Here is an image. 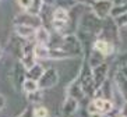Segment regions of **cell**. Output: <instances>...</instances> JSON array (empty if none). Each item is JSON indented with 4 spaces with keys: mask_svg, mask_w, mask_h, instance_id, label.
Segmentation results:
<instances>
[{
    "mask_svg": "<svg viewBox=\"0 0 127 117\" xmlns=\"http://www.w3.org/2000/svg\"><path fill=\"white\" fill-rule=\"evenodd\" d=\"M98 38H103L108 41L113 42L115 45H119L120 42V26L117 25L116 20L113 17L102 20V29L101 34L98 35Z\"/></svg>",
    "mask_w": 127,
    "mask_h": 117,
    "instance_id": "cell-1",
    "label": "cell"
},
{
    "mask_svg": "<svg viewBox=\"0 0 127 117\" xmlns=\"http://www.w3.org/2000/svg\"><path fill=\"white\" fill-rule=\"evenodd\" d=\"M60 47L63 50H66L67 53H70L71 57H80L84 56V49H82V45L80 42L78 36L75 34H67L60 36Z\"/></svg>",
    "mask_w": 127,
    "mask_h": 117,
    "instance_id": "cell-2",
    "label": "cell"
},
{
    "mask_svg": "<svg viewBox=\"0 0 127 117\" xmlns=\"http://www.w3.org/2000/svg\"><path fill=\"white\" fill-rule=\"evenodd\" d=\"M115 109V103L110 99L106 98H99V96H95V98L91 99V102L87 106V110L90 113H101V114H110L112 110Z\"/></svg>",
    "mask_w": 127,
    "mask_h": 117,
    "instance_id": "cell-3",
    "label": "cell"
},
{
    "mask_svg": "<svg viewBox=\"0 0 127 117\" xmlns=\"http://www.w3.org/2000/svg\"><path fill=\"white\" fill-rule=\"evenodd\" d=\"M10 78H11V84L15 91L23 92V84L27 79V68L21 63V60H15L11 71H10Z\"/></svg>",
    "mask_w": 127,
    "mask_h": 117,
    "instance_id": "cell-4",
    "label": "cell"
},
{
    "mask_svg": "<svg viewBox=\"0 0 127 117\" xmlns=\"http://www.w3.org/2000/svg\"><path fill=\"white\" fill-rule=\"evenodd\" d=\"M60 81V75L59 71H57L55 67H49L45 70L43 75L41 77V79L38 81V85L42 91H48V89H52L59 84Z\"/></svg>",
    "mask_w": 127,
    "mask_h": 117,
    "instance_id": "cell-5",
    "label": "cell"
},
{
    "mask_svg": "<svg viewBox=\"0 0 127 117\" xmlns=\"http://www.w3.org/2000/svg\"><path fill=\"white\" fill-rule=\"evenodd\" d=\"M113 6H115V3L112 0H95V1H92L90 4V8L98 18L105 20L108 17H110Z\"/></svg>",
    "mask_w": 127,
    "mask_h": 117,
    "instance_id": "cell-6",
    "label": "cell"
},
{
    "mask_svg": "<svg viewBox=\"0 0 127 117\" xmlns=\"http://www.w3.org/2000/svg\"><path fill=\"white\" fill-rule=\"evenodd\" d=\"M113 84L127 102V66L116 67L115 75H113Z\"/></svg>",
    "mask_w": 127,
    "mask_h": 117,
    "instance_id": "cell-7",
    "label": "cell"
},
{
    "mask_svg": "<svg viewBox=\"0 0 127 117\" xmlns=\"http://www.w3.org/2000/svg\"><path fill=\"white\" fill-rule=\"evenodd\" d=\"M35 45H36V42H35V39H32V41H25V43L23 46V53H21L20 60L25 66L27 70L38 63L36 56H35Z\"/></svg>",
    "mask_w": 127,
    "mask_h": 117,
    "instance_id": "cell-8",
    "label": "cell"
},
{
    "mask_svg": "<svg viewBox=\"0 0 127 117\" xmlns=\"http://www.w3.org/2000/svg\"><path fill=\"white\" fill-rule=\"evenodd\" d=\"M109 72H110V66L106 61L92 68V78H94V82H95L96 89L101 88L102 84L109 78Z\"/></svg>",
    "mask_w": 127,
    "mask_h": 117,
    "instance_id": "cell-9",
    "label": "cell"
},
{
    "mask_svg": "<svg viewBox=\"0 0 127 117\" xmlns=\"http://www.w3.org/2000/svg\"><path fill=\"white\" fill-rule=\"evenodd\" d=\"M94 50H96V52L102 53L103 56L109 57L115 54L116 52V45L113 42L108 41V39H103V38H96L95 42H94V46H92Z\"/></svg>",
    "mask_w": 127,
    "mask_h": 117,
    "instance_id": "cell-10",
    "label": "cell"
},
{
    "mask_svg": "<svg viewBox=\"0 0 127 117\" xmlns=\"http://www.w3.org/2000/svg\"><path fill=\"white\" fill-rule=\"evenodd\" d=\"M80 100H77L73 96H67L63 100V105H62V113H63L64 117H73L74 114L78 113L80 110Z\"/></svg>",
    "mask_w": 127,
    "mask_h": 117,
    "instance_id": "cell-11",
    "label": "cell"
},
{
    "mask_svg": "<svg viewBox=\"0 0 127 117\" xmlns=\"http://www.w3.org/2000/svg\"><path fill=\"white\" fill-rule=\"evenodd\" d=\"M14 24H25V25H31V26L38 28V26L42 25V21L39 18V15H34L28 11H21L20 14L15 15Z\"/></svg>",
    "mask_w": 127,
    "mask_h": 117,
    "instance_id": "cell-12",
    "label": "cell"
},
{
    "mask_svg": "<svg viewBox=\"0 0 127 117\" xmlns=\"http://www.w3.org/2000/svg\"><path fill=\"white\" fill-rule=\"evenodd\" d=\"M13 29H14V34L17 36H20L21 39H24V41H32V39H35V31H36L35 26L25 25V24H14Z\"/></svg>",
    "mask_w": 127,
    "mask_h": 117,
    "instance_id": "cell-13",
    "label": "cell"
},
{
    "mask_svg": "<svg viewBox=\"0 0 127 117\" xmlns=\"http://www.w3.org/2000/svg\"><path fill=\"white\" fill-rule=\"evenodd\" d=\"M66 95H67V96H73V98H75L77 100H80V102H81L84 98H87L84 91H82L81 84H80V79L77 78V77L71 79L70 84L67 85V88H66Z\"/></svg>",
    "mask_w": 127,
    "mask_h": 117,
    "instance_id": "cell-14",
    "label": "cell"
},
{
    "mask_svg": "<svg viewBox=\"0 0 127 117\" xmlns=\"http://www.w3.org/2000/svg\"><path fill=\"white\" fill-rule=\"evenodd\" d=\"M35 42L39 43V45H50L52 42V34H50V29L48 26H38L36 31H35Z\"/></svg>",
    "mask_w": 127,
    "mask_h": 117,
    "instance_id": "cell-15",
    "label": "cell"
},
{
    "mask_svg": "<svg viewBox=\"0 0 127 117\" xmlns=\"http://www.w3.org/2000/svg\"><path fill=\"white\" fill-rule=\"evenodd\" d=\"M46 68L41 64V63H36L35 66H32L31 68L27 70V78H31V79H35V81H39L41 77L43 75Z\"/></svg>",
    "mask_w": 127,
    "mask_h": 117,
    "instance_id": "cell-16",
    "label": "cell"
},
{
    "mask_svg": "<svg viewBox=\"0 0 127 117\" xmlns=\"http://www.w3.org/2000/svg\"><path fill=\"white\" fill-rule=\"evenodd\" d=\"M85 60H88V63H90V66L91 67H96V66H99V64H102V63H105L106 61V56H103L102 53H99V52H96V50H91V53H90V56L87 57Z\"/></svg>",
    "mask_w": 127,
    "mask_h": 117,
    "instance_id": "cell-17",
    "label": "cell"
},
{
    "mask_svg": "<svg viewBox=\"0 0 127 117\" xmlns=\"http://www.w3.org/2000/svg\"><path fill=\"white\" fill-rule=\"evenodd\" d=\"M35 56L39 60H49L50 59V46L49 45H35Z\"/></svg>",
    "mask_w": 127,
    "mask_h": 117,
    "instance_id": "cell-18",
    "label": "cell"
},
{
    "mask_svg": "<svg viewBox=\"0 0 127 117\" xmlns=\"http://www.w3.org/2000/svg\"><path fill=\"white\" fill-rule=\"evenodd\" d=\"M43 92L42 89H38V91L35 92H30V94H25V98L30 103H32V105H41L42 99H43Z\"/></svg>",
    "mask_w": 127,
    "mask_h": 117,
    "instance_id": "cell-19",
    "label": "cell"
},
{
    "mask_svg": "<svg viewBox=\"0 0 127 117\" xmlns=\"http://www.w3.org/2000/svg\"><path fill=\"white\" fill-rule=\"evenodd\" d=\"M38 89H41L39 85H38V81L35 79H31V78H27L23 84V92L25 94H30V92H35Z\"/></svg>",
    "mask_w": 127,
    "mask_h": 117,
    "instance_id": "cell-20",
    "label": "cell"
},
{
    "mask_svg": "<svg viewBox=\"0 0 127 117\" xmlns=\"http://www.w3.org/2000/svg\"><path fill=\"white\" fill-rule=\"evenodd\" d=\"M32 114L34 117H50V112L43 105H34L32 106Z\"/></svg>",
    "mask_w": 127,
    "mask_h": 117,
    "instance_id": "cell-21",
    "label": "cell"
},
{
    "mask_svg": "<svg viewBox=\"0 0 127 117\" xmlns=\"http://www.w3.org/2000/svg\"><path fill=\"white\" fill-rule=\"evenodd\" d=\"M126 13H127V1H123V3H119V4H115V6H113L110 17L117 18V17L126 14Z\"/></svg>",
    "mask_w": 127,
    "mask_h": 117,
    "instance_id": "cell-22",
    "label": "cell"
},
{
    "mask_svg": "<svg viewBox=\"0 0 127 117\" xmlns=\"http://www.w3.org/2000/svg\"><path fill=\"white\" fill-rule=\"evenodd\" d=\"M32 3H34V0H17V4L23 11H28L32 6Z\"/></svg>",
    "mask_w": 127,
    "mask_h": 117,
    "instance_id": "cell-23",
    "label": "cell"
},
{
    "mask_svg": "<svg viewBox=\"0 0 127 117\" xmlns=\"http://www.w3.org/2000/svg\"><path fill=\"white\" fill-rule=\"evenodd\" d=\"M115 20L120 28H127V13L123 15H120V17H117V18H115Z\"/></svg>",
    "mask_w": 127,
    "mask_h": 117,
    "instance_id": "cell-24",
    "label": "cell"
},
{
    "mask_svg": "<svg viewBox=\"0 0 127 117\" xmlns=\"http://www.w3.org/2000/svg\"><path fill=\"white\" fill-rule=\"evenodd\" d=\"M17 117H34V114H32V106L27 107L25 112H23V113L20 114V116H17Z\"/></svg>",
    "mask_w": 127,
    "mask_h": 117,
    "instance_id": "cell-25",
    "label": "cell"
},
{
    "mask_svg": "<svg viewBox=\"0 0 127 117\" xmlns=\"http://www.w3.org/2000/svg\"><path fill=\"white\" fill-rule=\"evenodd\" d=\"M6 103H7L6 98H4V96H3L1 94H0V110H3L4 107H6Z\"/></svg>",
    "mask_w": 127,
    "mask_h": 117,
    "instance_id": "cell-26",
    "label": "cell"
},
{
    "mask_svg": "<svg viewBox=\"0 0 127 117\" xmlns=\"http://www.w3.org/2000/svg\"><path fill=\"white\" fill-rule=\"evenodd\" d=\"M43 4H49V6H56V0H42Z\"/></svg>",
    "mask_w": 127,
    "mask_h": 117,
    "instance_id": "cell-27",
    "label": "cell"
},
{
    "mask_svg": "<svg viewBox=\"0 0 127 117\" xmlns=\"http://www.w3.org/2000/svg\"><path fill=\"white\" fill-rule=\"evenodd\" d=\"M122 114H124V116H127V102H124V105L122 106Z\"/></svg>",
    "mask_w": 127,
    "mask_h": 117,
    "instance_id": "cell-28",
    "label": "cell"
},
{
    "mask_svg": "<svg viewBox=\"0 0 127 117\" xmlns=\"http://www.w3.org/2000/svg\"><path fill=\"white\" fill-rule=\"evenodd\" d=\"M112 1H113L115 4H119V3H123L124 0H112Z\"/></svg>",
    "mask_w": 127,
    "mask_h": 117,
    "instance_id": "cell-29",
    "label": "cell"
},
{
    "mask_svg": "<svg viewBox=\"0 0 127 117\" xmlns=\"http://www.w3.org/2000/svg\"><path fill=\"white\" fill-rule=\"evenodd\" d=\"M3 54H4V52H3V49H1V47H0V60H1V59H3Z\"/></svg>",
    "mask_w": 127,
    "mask_h": 117,
    "instance_id": "cell-30",
    "label": "cell"
},
{
    "mask_svg": "<svg viewBox=\"0 0 127 117\" xmlns=\"http://www.w3.org/2000/svg\"><path fill=\"white\" fill-rule=\"evenodd\" d=\"M117 117H127V116H124V114H122V113H120V114H119V116H117Z\"/></svg>",
    "mask_w": 127,
    "mask_h": 117,
    "instance_id": "cell-31",
    "label": "cell"
},
{
    "mask_svg": "<svg viewBox=\"0 0 127 117\" xmlns=\"http://www.w3.org/2000/svg\"><path fill=\"white\" fill-rule=\"evenodd\" d=\"M50 117H52V116H50Z\"/></svg>",
    "mask_w": 127,
    "mask_h": 117,
    "instance_id": "cell-32",
    "label": "cell"
}]
</instances>
